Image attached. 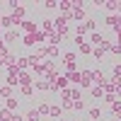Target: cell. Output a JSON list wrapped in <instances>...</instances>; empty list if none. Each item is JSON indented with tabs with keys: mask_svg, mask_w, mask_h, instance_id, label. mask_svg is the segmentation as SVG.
I'll use <instances>...</instances> for the list:
<instances>
[{
	"mask_svg": "<svg viewBox=\"0 0 121 121\" xmlns=\"http://www.w3.org/2000/svg\"><path fill=\"white\" fill-rule=\"evenodd\" d=\"M70 17H73L75 22H85V19H87V15H85V3H73Z\"/></svg>",
	"mask_w": 121,
	"mask_h": 121,
	"instance_id": "6da1fadb",
	"label": "cell"
},
{
	"mask_svg": "<svg viewBox=\"0 0 121 121\" xmlns=\"http://www.w3.org/2000/svg\"><path fill=\"white\" fill-rule=\"evenodd\" d=\"M68 22H70L68 17H56L53 19V32H58L60 36H65L68 34Z\"/></svg>",
	"mask_w": 121,
	"mask_h": 121,
	"instance_id": "7a4b0ae2",
	"label": "cell"
},
{
	"mask_svg": "<svg viewBox=\"0 0 121 121\" xmlns=\"http://www.w3.org/2000/svg\"><path fill=\"white\" fill-rule=\"evenodd\" d=\"M17 82H19V87H24V85H34V75L29 73V70H19V73H17Z\"/></svg>",
	"mask_w": 121,
	"mask_h": 121,
	"instance_id": "3957f363",
	"label": "cell"
},
{
	"mask_svg": "<svg viewBox=\"0 0 121 121\" xmlns=\"http://www.w3.org/2000/svg\"><path fill=\"white\" fill-rule=\"evenodd\" d=\"M95 82H92V73L90 70H82L80 73V82H78V87H82V90H90Z\"/></svg>",
	"mask_w": 121,
	"mask_h": 121,
	"instance_id": "277c9868",
	"label": "cell"
},
{
	"mask_svg": "<svg viewBox=\"0 0 121 121\" xmlns=\"http://www.w3.org/2000/svg\"><path fill=\"white\" fill-rule=\"evenodd\" d=\"M0 27H3V32H10V29H15L17 24H15L12 15H3V17H0Z\"/></svg>",
	"mask_w": 121,
	"mask_h": 121,
	"instance_id": "5b68a950",
	"label": "cell"
},
{
	"mask_svg": "<svg viewBox=\"0 0 121 121\" xmlns=\"http://www.w3.org/2000/svg\"><path fill=\"white\" fill-rule=\"evenodd\" d=\"M3 41H5V44H15V41H19V32H17V29L5 32V34H3Z\"/></svg>",
	"mask_w": 121,
	"mask_h": 121,
	"instance_id": "8992f818",
	"label": "cell"
},
{
	"mask_svg": "<svg viewBox=\"0 0 121 121\" xmlns=\"http://www.w3.org/2000/svg\"><path fill=\"white\" fill-rule=\"evenodd\" d=\"M19 29H22L24 34H34V32H36V24L32 22V19H24V22L19 24Z\"/></svg>",
	"mask_w": 121,
	"mask_h": 121,
	"instance_id": "52a82bcc",
	"label": "cell"
},
{
	"mask_svg": "<svg viewBox=\"0 0 121 121\" xmlns=\"http://www.w3.org/2000/svg\"><path fill=\"white\" fill-rule=\"evenodd\" d=\"M87 41L92 44V46H102V41H104V34H102V32H92Z\"/></svg>",
	"mask_w": 121,
	"mask_h": 121,
	"instance_id": "ba28073f",
	"label": "cell"
},
{
	"mask_svg": "<svg viewBox=\"0 0 121 121\" xmlns=\"http://www.w3.org/2000/svg\"><path fill=\"white\" fill-rule=\"evenodd\" d=\"M46 41H48V46H58L60 41H63V36H60L58 32H51V34H46Z\"/></svg>",
	"mask_w": 121,
	"mask_h": 121,
	"instance_id": "9c48e42d",
	"label": "cell"
},
{
	"mask_svg": "<svg viewBox=\"0 0 121 121\" xmlns=\"http://www.w3.org/2000/svg\"><path fill=\"white\" fill-rule=\"evenodd\" d=\"M58 10L68 17V15H70V10H73V3H70V0H58Z\"/></svg>",
	"mask_w": 121,
	"mask_h": 121,
	"instance_id": "30bf717a",
	"label": "cell"
},
{
	"mask_svg": "<svg viewBox=\"0 0 121 121\" xmlns=\"http://www.w3.org/2000/svg\"><path fill=\"white\" fill-rule=\"evenodd\" d=\"M65 78H68V82H70V85H78V82H80V70H68Z\"/></svg>",
	"mask_w": 121,
	"mask_h": 121,
	"instance_id": "8fae6325",
	"label": "cell"
},
{
	"mask_svg": "<svg viewBox=\"0 0 121 121\" xmlns=\"http://www.w3.org/2000/svg\"><path fill=\"white\" fill-rule=\"evenodd\" d=\"M87 116L92 121H99V119H102V109H99V107H90L87 109Z\"/></svg>",
	"mask_w": 121,
	"mask_h": 121,
	"instance_id": "7c38bea8",
	"label": "cell"
},
{
	"mask_svg": "<svg viewBox=\"0 0 121 121\" xmlns=\"http://www.w3.org/2000/svg\"><path fill=\"white\" fill-rule=\"evenodd\" d=\"M90 95H92L95 99H104V90L99 85H92V87H90Z\"/></svg>",
	"mask_w": 121,
	"mask_h": 121,
	"instance_id": "4fadbf2b",
	"label": "cell"
},
{
	"mask_svg": "<svg viewBox=\"0 0 121 121\" xmlns=\"http://www.w3.org/2000/svg\"><path fill=\"white\" fill-rule=\"evenodd\" d=\"M0 97H5V99L15 97V87H10V85H3V87H0Z\"/></svg>",
	"mask_w": 121,
	"mask_h": 121,
	"instance_id": "5bb4252c",
	"label": "cell"
},
{
	"mask_svg": "<svg viewBox=\"0 0 121 121\" xmlns=\"http://www.w3.org/2000/svg\"><path fill=\"white\" fill-rule=\"evenodd\" d=\"M53 85H56L58 90H68V85H70V82H68V78H65V75H58Z\"/></svg>",
	"mask_w": 121,
	"mask_h": 121,
	"instance_id": "9a60e30c",
	"label": "cell"
},
{
	"mask_svg": "<svg viewBox=\"0 0 121 121\" xmlns=\"http://www.w3.org/2000/svg\"><path fill=\"white\" fill-rule=\"evenodd\" d=\"M109 112L114 114V119H121V102H119V99H116L114 104H109Z\"/></svg>",
	"mask_w": 121,
	"mask_h": 121,
	"instance_id": "2e32d148",
	"label": "cell"
},
{
	"mask_svg": "<svg viewBox=\"0 0 121 121\" xmlns=\"http://www.w3.org/2000/svg\"><path fill=\"white\" fill-rule=\"evenodd\" d=\"M41 32L44 34H51L53 32V19H48V17L44 19V22H41Z\"/></svg>",
	"mask_w": 121,
	"mask_h": 121,
	"instance_id": "e0dca14e",
	"label": "cell"
},
{
	"mask_svg": "<svg viewBox=\"0 0 121 121\" xmlns=\"http://www.w3.org/2000/svg\"><path fill=\"white\" fill-rule=\"evenodd\" d=\"M82 27H85V32H90V34H92V32H97V22H95V19H85V22H82Z\"/></svg>",
	"mask_w": 121,
	"mask_h": 121,
	"instance_id": "ac0fdd59",
	"label": "cell"
},
{
	"mask_svg": "<svg viewBox=\"0 0 121 121\" xmlns=\"http://www.w3.org/2000/svg\"><path fill=\"white\" fill-rule=\"evenodd\" d=\"M48 114H51L53 119H60V114H63V109H60V104H51V107H48Z\"/></svg>",
	"mask_w": 121,
	"mask_h": 121,
	"instance_id": "d6986e66",
	"label": "cell"
},
{
	"mask_svg": "<svg viewBox=\"0 0 121 121\" xmlns=\"http://www.w3.org/2000/svg\"><path fill=\"white\" fill-rule=\"evenodd\" d=\"M78 60V56L73 53V51H68V53H63V65H73Z\"/></svg>",
	"mask_w": 121,
	"mask_h": 121,
	"instance_id": "ffe728a7",
	"label": "cell"
},
{
	"mask_svg": "<svg viewBox=\"0 0 121 121\" xmlns=\"http://www.w3.org/2000/svg\"><path fill=\"white\" fill-rule=\"evenodd\" d=\"M78 48H80V53H82V56H92V48H95V46L90 44V41H85L82 46H78Z\"/></svg>",
	"mask_w": 121,
	"mask_h": 121,
	"instance_id": "44dd1931",
	"label": "cell"
},
{
	"mask_svg": "<svg viewBox=\"0 0 121 121\" xmlns=\"http://www.w3.org/2000/svg\"><path fill=\"white\" fill-rule=\"evenodd\" d=\"M17 107H19V99H17V97H10L7 102H5V109H10V112H15Z\"/></svg>",
	"mask_w": 121,
	"mask_h": 121,
	"instance_id": "7402d4cb",
	"label": "cell"
},
{
	"mask_svg": "<svg viewBox=\"0 0 121 121\" xmlns=\"http://www.w3.org/2000/svg\"><path fill=\"white\" fill-rule=\"evenodd\" d=\"M22 44H24V46H36V36H34V34H24V36H22Z\"/></svg>",
	"mask_w": 121,
	"mask_h": 121,
	"instance_id": "603a6c76",
	"label": "cell"
},
{
	"mask_svg": "<svg viewBox=\"0 0 121 121\" xmlns=\"http://www.w3.org/2000/svg\"><path fill=\"white\" fill-rule=\"evenodd\" d=\"M104 56H107L104 48H99V46H95V48H92V58H95V60H102Z\"/></svg>",
	"mask_w": 121,
	"mask_h": 121,
	"instance_id": "cb8c5ba5",
	"label": "cell"
},
{
	"mask_svg": "<svg viewBox=\"0 0 121 121\" xmlns=\"http://www.w3.org/2000/svg\"><path fill=\"white\" fill-rule=\"evenodd\" d=\"M24 121H39V112H36V107H34V109H29V112L24 114Z\"/></svg>",
	"mask_w": 121,
	"mask_h": 121,
	"instance_id": "d4e9b609",
	"label": "cell"
},
{
	"mask_svg": "<svg viewBox=\"0 0 121 121\" xmlns=\"http://www.w3.org/2000/svg\"><path fill=\"white\" fill-rule=\"evenodd\" d=\"M19 95H22V97H32V95H34V85H24V87H19Z\"/></svg>",
	"mask_w": 121,
	"mask_h": 121,
	"instance_id": "484cf974",
	"label": "cell"
},
{
	"mask_svg": "<svg viewBox=\"0 0 121 121\" xmlns=\"http://www.w3.org/2000/svg\"><path fill=\"white\" fill-rule=\"evenodd\" d=\"M48 87H51V85H48L46 80H36V82H34V90H39V92H46Z\"/></svg>",
	"mask_w": 121,
	"mask_h": 121,
	"instance_id": "4316f807",
	"label": "cell"
},
{
	"mask_svg": "<svg viewBox=\"0 0 121 121\" xmlns=\"http://www.w3.org/2000/svg\"><path fill=\"white\" fill-rule=\"evenodd\" d=\"M46 56L58 58V56H60V48H58V46H46Z\"/></svg>",
	"mask_w": 121,
	"mask_h": 121,
	"instance_id": "83f0119b",
	"label": "cell"
},
{
	"mask_svg": "<svg viewBox=\"0 0 121 121\" xmlns=\"http://www.w3.org/2000/svg\"><path fill=\"white\" fill-rule=\"evenodd\" d=\"M48 102H39V107H36V112H39V116H44V114H48Z\"/></svg>",
	"mask_w": 121,
	"mask_h": 121,
	"instance_id": "f1b7e54d",
	"label": "cell"
},
{
	"mask_svg": "<svg viewBox=\"0 0 121 121\" xmlns=\"http://www.w3.org/2000/svg\"><path fill=\"white\" fill-rule=\"evenodd\" d=\"M104 22H107L109 27H112V29H116V27H119V15H116V17H114V15H109V17L104 19Z\"/></svg>",
	"mask_w": 121,
	"mask_h": 121,
	"instance_id": "f546056e",
	"label": "cell"
},
{
	"mask_svg": "<svg viewBox=\"0 0 121 121\" xmlns=\"http://www.w3.org/2000/svg\"><path fill=\"white\" fill-rule=\"evenodd\" d=\"M17 70H29V60L27 58H17Z\"/></svg>",
	"mask_w": 121,
	"mask_h": 121,
	"instance_id": "4dcf8cb0",
	"label": "cell"
},
{
	"mask_svg": "<svg viewBox=\"0 0 121 121\" xmlns=\"http://www.w3.org/2000/svg\"><path fill=\"white\" fill-rule=\"evenodd\" d=\"M10 56V51H7V44L3 41V39H0V58H7Z\"/></svg>",
	"mask_w": 121,
	"mask_h": 121,
	"instance_id": "1f68e13d",
	"label": "cell"
},
{
	"mask_svg": "<svg viewBox=\"0 0 121 121\" xmlns=\"http://www.w3.org/2000/svg\"><path fill=\"white\" fill-rule=\"evenodd\" d=\"M70 90V99H73V102H75V99H82V97H80V87H68Z\"/></svg>",
	"mask_w": 121,
	"mask_h": 121,
	"instance_id": "d6a6232c",
	"label": "cell"
},
{
	"mask_svg": "<svg viewBox=\"0 0 121 121\" xmlns=\"http://www.w3.org/2000/svg\"><path fill=\"white\" fill-rule=\"evenodd\" d=\"M0 119H3V121H10V119H12V112H10V109H0Z\"/></svg>",
	"mask_w": 121,
	"mask_h": 121,
	"instance_id": "836d02e7",
	"label": "cell"
},
{
	"mask_svg": "<svg viewBox=\"0 0 121 121\" xmlns=\"http://www.w3.org/2000/svg\"><path fill=\"white\" fill-rule=\"evenodd\" d=\"M73 109H75V112H82V109H85V99H75V102H73Z\"/></svg>",
	"mask_w": 121,
	"mask_h": 121,
	"instance_id": "e575fe53",
	"label": "cell"
},
{
	"mask_svg": "<svg viewBox=\"0 0 121 121\" xmlns=\"http://www.w3.org/2000/svg\"><path fill=\"white\" fill-rule=\"evenodd\" d=\"M34 56H36L39 60H41V58H46V46H39L36 51H34Z\"/></svg>",
	"mask_w": 121,
	"mask_h": 121,
	"instance_id": "d590c367",
	"label": "cell"
},
{
	"mask_svg": "<svg viewBox=\"0 0 121 121\" xmlns=\"http://www.w3.org/2000/svg\"><path fill=\"white\" fill-rule=\"evenodd\" d=\"M60 102H73L70 99V90H60Z\"/></svg>",
	"mask_w": 121,
	"mask_h": 121,
	"instance_id": "8d00e7d4",
	"label": "cell"
},
{
	"mask_svg": "<svg viewBox=\"0 0 121 121\" xmlns=\"http://www.w3.org/2000/svg\"><path fill=\"white\" fill-rule=\"evenodd\" d=\"M112 75L114 78H121V63H114L112 65Z\"/></svg>",
	"mask_w": 121,
	"mask_h": 121,
	"instance_id": "74e56055",
	"label": "cell"
},
{
	"mask_svg": "<svg viewBox=\"0 0 121 121\" xmlns=\"http://www.w3.org/2000/svg\"><path fill=\"white\" fill-rule=\"evenodd\" d=\"M102 7H104V10H109V12H116V3H114V0H109V3H104Z\"/></svg>",
	"mask_w": 121,
	"mask_h": 121,
	"instance_id": "f35d334b",
	"label": "cell"
},
{
	"mask_svg": "<svg viewBox=\"0 0 121 121\" xmlns=\"http://www.w3.org/2000/svg\"><path fill=\"white\" fill-rule=\"evenodd\" d=\"M73 41H75V44H78V46H82V44H85V41H87V39H85V36H80V34H75V39H73Z\"/></svg>",
	"mask_w": 121,
	"mask_h": 121,
	"instance_id": "ab89813d",
	"label": "cell"
},
{
	"mask_svg": "<svg viewBox=\"0 0 121 121\" xmlns=\"http://www.w3.org/2000/svg\"><path fill=\"white\" fill-rule=\"evenodd\" d=\"M104 102H107V104H114V102H116V95H104Z\"/></svg>",
	"mask_w": 121,
	"mask_h": 121,
	"instance_id": "60d3db41",
	"label": "cell"
},
{
	"mask_svg": "<svg viewBox=\"0 0 121 121\" xmlns=\"http://www.w3.org/2000/svg\"><path fill=\"white\" fill-rule=\"evenodd\" d=\"M10 121H24V116H22V114H15V112H12V119H10Z\"/></svg>",
	"mask_w": 121,
	"mask_h": 121,
	"instance_id": "b9f144b4",
	"label": "cell"
},
{
	"mask_svg": "<svg viewBox=\"0 0 121 121\" xmlns=\"http://www.w3.org/2000/svg\"><path fill=\"white\" fill-rule=\"evenodd\" d=\"M60 109H73V102H60Z\"/></svg>",
	"mask_w": 121,
	"mask_h": 121,
	"instance_id": "7bdbcfd3",
	"label": "cell"
},
{
	"mask_svg": "<svg viewBox=\"0 0 121 121\" xmlns=\"http://www.w3.org/2000/svg\"><path fill=\"white\" fill-rule=\"evenodd\" d=\"M0 70H5V58H0Z\"/></svg>",
	"mask_w": 121,
	"mask_h": 121,
	"instance_id": "ee69618b",
	"label": "cell"
},
{
	"mask_svg": "<svg viewBox=\"0 0 121 121\" xmlns=\"http://www.w3.org/2000/svg\"><path fill=\"white\" fill-rule=\"evenodd\" d=\"M109 121H119V119H109Z\"/></svg>",
	"mask_w": 121,
	"mask_h": 121,
	"instance_id": "f6af8a7d",
	"label": "cell"
},
{
	"mask_svg": "<svg viewBox=\"0 0 121 121\" xmlns=\"http://www.w3.org/2000/svg\"><path fill=\"white\" fill-rule=\"evenodd\" d=\"M0 34H3V27H0Z\"/></svg>",
	"mask_w": 121,
	"mask_h": 121,
	"instance_id": "bcb514c9",
	"label": "cell"
},
{
	"mask_svg": "<svg viewBox=\"0 0 121 121\" xmlns=\"http://www.w3.org/2000/svg\"><path fill=\"white\" fill-rule=\"evenodd\" d=\"M58 121H65V119H58Z\"/></svg>",
	"mask_w": 121,
	"mask_h": 121,
	"instance_id": "7dc6e473",
	"label": "cell"
},
{
	"mask_svg": "<svg viewBox=\"0 0 121 121\" xmlns=\"http://www.w3.org/2000/svg\"><path fill=\"white\" fill-rule=\"evenodd\" d=\"M0 121H3V119H0Z\"/></svg>",
	"mask_w": 121,
	"mask_h": 121,
	"instance_id": "c3c4849f",
	"label": "cell"
},
{
	"mask_svg": "<svg viewBox=\"0 0 121 121\" xmlns=\"http://www.w3.org/2000/svg\"><path fill=\"white\" fill-rule=\"evenodd\" d=\"M119 121H121V119H119Z\"/></svg>",
	"mask_w": 121,
	"mask_h": 121,
	"instance_id": "681fc988",
	"label": "cell"
}]
</instances>
